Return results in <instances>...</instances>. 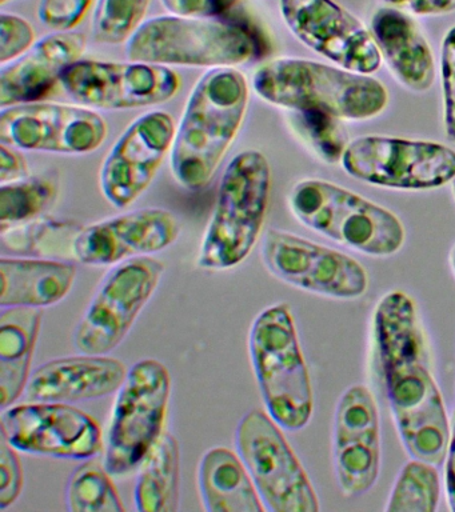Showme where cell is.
Here are the masks:
<instances>
[{
	"instance_id": "19",
	"label": "cell",
	"mask_w": 455,
	"mask_h": 512,
	"mask_svg": "<svg viewBox=\"0 0 455 512\" xmlns=\"http://www.w3.org/2000/svg\"><path fill=\"white\" fill-rule=\"evenodd\" d=\"M181 231L177 215L166 208H138L83 226L75 240L74 259L85 266L113 267L167 250Z\"/></svg>"
},
{
	"instance_id": "36",
	"label": "cell",
	"mask_w": 455,
	"mask_h": 512,
	"mask_svg": "<svg viewBox=\"0 0 455 512\" xmlns=\"http://www.w3.org/2000/svg\"><path fill=\"white\" fill-rule=\"evenodd\" d=\"M17 450L0 436V510L17 502L23 490V468Z\"/></svg>"
},
{
	"instance_id": "14",
	"label": "cell",
	"mask_w": 455,
	"mask_h": 512,
	"mask_svg": "<svg viewBox=\"0 0 455 512\" xmlns=\"http://www.w3.org/2000/svg\"><path fill=\"white\" fill-rule=\"evenodd\" d=\"M0 436L18 452L55 459H91L105 447L97 420L69 403L13 404L2 410Z\"/></svg>"
},
{
	"instance_id": "5",
	"label": "cell",
	"mask_w": 455,
	"mask_h": 512,
	"mask_svg": "<svg viewBox=\"0 0 455 512\" xmlns=\"http://www.w3.org/2000/svg\"><path fill=\"white\" fill-rule=\"evenodd\" d=\"M247 347L266 411L283 430H303L313 416L314 391L289 304H271L255 316Z\"/></svg>"
},
{
	"instance_id": "32",
	"label": "cell",
	"mask_w": 455,
	"mask_h": 512,
	"mask_svg": "<svg viewBox=\"0 0 455 512\" xmlns=\"http://www.w3.org/2000/svg\"><path fill=\"white\" fill-rule=\"evenodd\" d=\"M151 0H98L91 32L99 44L129 42L131 36L145 23Z\"/></svg>"
},
{
	"instance_id": "17",
	"label": "cell",
	"mask_w": 455,
	"mask_h": 512,
	"mask_svg": "<svg viewBox=\"0 0 455 512\" xmlns=\"http://www.w3.org/2000/svg\"><path fill=\"white\" fill-rule=\"evenodd\" d=\"M279 11L291 34L331 63L367 75L381 66L371 32L335 0H279Z\"/></svg>"
},
{
	"instance_id": "16",
	"label": "cell",
	"mask_w": 455,
	"mask_h": 512,
	"mask_svg": "<svg viewBox=\"0 0 455 512\" xmlns=\"http://www.w3.org/2000/svg\"><path fill=\"white\" fill-rule=\"evenodd\" d=\"M177 123L170 112L138 116L103 160L99 187L111 206L126 210L151 186L173 148Z\"/></svg>"
},
{
	"instance_id": "18",
	"label": "cell",
	"mask_w": 455,
	"mask_h": 512,
	"mask_svg": "<svg viewBox=\"0 0 455 512\" xmlns=\"http://www.w3.org/2000/svg\"><path fill=\"white\" fill-rule=\"evenodd\" d=\"M333 464L347 498L369 492L381 471V419L377 400L365 384H353L335 407Z\"/></svg>"
},
{
	"instance_id": "22",
	"label": "cell",
	"mask_w": 455,
	"mask_h": 512,
	"mask_svg": "<svg viewBox=\"0 0 455 512\" xmlns=\"http://www.w3.org/2000/svg\"><path fill=\"white\" fill-rule=\"evenodd\" d=\"M370 32L382 60L407 90L425 92L433 87V51L411 15L393 7L379 8L371 18Z\"/></svg>"
},
{
	"instance_id": "2",
	"label": "cell",
	"mask_w": 455,
	"mask_h": 512,
	"mask_svg": "<svg viewBox=\"0 0 455 512\" xmlns=\"http://www.w3.org/2000/svg\"><path fill=\"white\" fill-rule=\"evenodd\" d=\"M249 103V80L237 67L213 68L198 80L171 148V174L179 186H209L241 132Z\"/></svg>"
},
{
	"instance_id": "30",
	"label": "cell",
	"mask_w": 455,
	"mask_h": 512,
	"mask_svg": "<svg viewBox=\"0 0 455 512\" xmlns=\"http://www.w3.org/2000/svg\"><path fill=\"white\" fill-rule=\"evenodd\" d=\"M437 467L426 460L411 458L395 480L386 511H437L442 494L441 476Z\"/></svg>"
},
{
	"instance_id": "38",
	"label": "cell",
	"mask_w": 455,
	"mask_h": 512,
	"mask_svg": "<svg viewBox=\"0 0 455 512\" xmlns=\"http://www.w3.org/2000/svg\"><path fill=\"white\" fill-rule=\"evenodd\" d=\"M29 162L18 148L0 143V184L29 178Z\"/></svg>"
},
{
	"instance_id": "21",
	"label": "cell",
	"mask_w": 455,
	"mask_h": 512,
	"mask_svg": "<svg viewBox=\"0 0 455 512\" xmlns=\"http://www.w3.org/2000/svg\"><path fill=\"white\" fill-rule=\"evenodd\" d=\"M87 38L81 32L54 31L39 39L21 58L0 70V106L39 102L61 82L62 74L81 60Z\"/></svg>"
},
{
	"instance_id": "33",
	"label": "cell",
	"mask_w": 455,
	"mask_h": 512,
	"mask_svg": "<svg viewBox=\"0 0 455 512\" xmlns=\"http://www.w3.org/2000/svg\"><path fill=\"white\" fill-rule=\"evenodd\" d=\"M37 43L34 27L29 20L3 11L0 14V64L6 66L21 58Z\"/></svg>"
},
{
	"instance_id": "40",
	"label": "cell",
	"mask_w": 455,
	"mask_h": 512,
	"mask_svg": "<svg viewBox=\"0 0 455 512\" xmlns=\"http://www.w3.org/2000/svg\"><path fill=\"white\" fill-rule=\"evenodd\" d=\"M445 490L446 499L451 511H455V412L451 426L449 446L445 456Z\"/></svg>"
},
{
	"instance_id": "26",
	"label": "cell",
	"mask_w": 455,
	"mask_h": 512,
	"mask_svg": "<svg viewBox=\"0 0 455 512\" xmlns=\"http://www.w3.org/2000/svg\"><path fill=\"white\" fill-rule=\"evenodd\" d=\"M138 470L135 510L177 512L181 502V447L177 436L163 432Z\"/></svg>"
},
{
	"instance_id": "23",
	"label": "cell",
	"mask_w": 455,
	"mask_h": 512,
	"mask_svg": "<svg viewBox=\"0 0 455 512\" xmlns=\"http://www.w3.org/2000/svg\"><path fill=\"white\" fill-rule=\"evenodd\" d=\"M78 268L71 260L2 256L0 308H47L73 290Z\"/></svg>"
},
{
	"instance_id": "6",
	"label": "cell",
	"mask_w": 455,
	"mask_h": 512,
	"mask_svg": "<svg viewBox=\"0 0 455 512\" xmlns=\"http://www.w3.org/2000/svg\"><path fill=\"white\" fill-rule=\"evenodd\" d=\"M262 50L259 36L243 23L173 14L146 20L126 44L135 62L210 70L241 66Z\"/></svg>"
},
{
	"instance_id": "10",
	"label": "cell",
	"mask_w": 455,
	"mask_h": 512,
	"mask_svg": "<svg viewBox=\"0 0 455 512\" xmlns=\"http://www.w3.org/2000/svg\"><path fill=\"white\" fill-rule=\"evenodd\" d=\"M165 271V263L153 256L111 267L75 327V350L106 355L121 346L143 308L153 299Z\"/></svg>"
},
{
	"instance_id": "12",
	"label": "cell",
	"mask_w": 455,
	"mask_h": 512,
	"mask_svg": "<svg viewBox=\"0 0 455 512\" xmlns=\"http://www.w3.org/2000/svg\"><path fill=\"white\" fill-rule=\"evenodd\" d=\"M261 258L279 282L322 298L355 300L369 290V274L357 259L278 228L263 235Z\"/></svg>"
},
{
	"instance_id": "20",
	"label": "cell",
	"mask_w": 455,
	"mask_h": 512,
	"mask_svg": "<svg viewBox=\"0 0 455 512\" xmlns=\"http://www.w3.org/2000/svg\"><path fill=\"white\" fill-rule=\"evenodd\" d=\"M127 374L126 364L109 354L61 356L31 371L25 395L30 402H89L117 394Z\"/></svg>"
},
{
	"instance_id": "31",
	"label": "cell",
	"mask_w": 455,
	"mask_h": 512,
	"mask_svg": "<svg viewBox=\"0 0 455 512\" xmlns=\"http://www.w3.org/2000/svg\"><path fill=\"white\" fill-rule=\"evenodd\" d=\"M289 124L298 139L322 162H342L350 142L337 116L319 110L289 111Z\"/></svg>"
},
{
	"instance_id": "28",
	"label": "cell",
	"mask_w": 455,
	"mask_h": 512,
	"mask_svg": "<svg viewBox=\"0 0 455 512\" xmlns=\"http://www.w3.org/2000/svg\"><path fill=\"white\" fill-rule=\"evenodd\" d=\"M59 192L61 184L50 174L0 184V230L42 218L57 203Z\"/></svg>"
},
{
	"instance_id": "4",
	"label": "cell",
	"mask_w": 455,
	"mask_h": 512,
	"mask_svg": "<svg viewBox=\"0 0 455 512\" xmlns=\"http://www.w3.org/2000/svg\"><path fill=\"white\" fill-rule=\"evenodd\" d=\"M271 186L273 174L263 152L250 148L230 160L199 247V268L233 270L249 258L265 227Z\"/></svg>"
},
{
	"instance_id": "1",
	"label": "cell",
	"mask_w": 455,
	"mask_h": 512,
	"mask_svg": "<svg viewBox=\"0 0 455 512\" xmlns=\"http://www.w3.org/2000/svg\"><path fill=\"white\" fill-rule=\"evenodd\" d=\"M373 339L387 402L407 454L441 466L451 424L413 296L393 290L379 299Z\"/></svg>"
},
{
	"instance_id": "11",
	"label": "cell",
	"mask_w": 455,
	"mask_h": 512,
	"mask_svg": "<svg viewBox=\"0 0 455 512\" xmlns=\"http://www.w3.org/2000/svg\"><path fill=\"white\" fill-rule=\"evenodd\" d=\"M341 163L351 178L393 190H433L455 179V151L429 140L359 136Z\"/></svg>"
},
{
	"instance_id": "39",
	"label": "cell",
	"mask_w": 455,
	"mask_h": 512,
	"mask_svg": "<svg viewBox=\"0 0 455 512\" xmlns=\"http://www.w3.org/2000/svg\"><path fill=\"white\" fill-rule=\"evenodd\" d=\"M386 7L397 8L409 15L437 16L455 12V0H381Z\"/></svg>"
},
{
	"instance_id": "37",
	"label": "cell",
	"mask_w": 455,
	"mask_h": 512,
	"mask_svg": "<svg viewBox=\"0 0 455 512\" xmlns=\"http://www.w3.org/2000/svg\"><path fill=\"white\" fill-rule=\"evenodd\" d=\"M170 14L191 18H221L243 0H159Z\"/></svg>"
},
{
	"instance_id": "41",
	"label": "cell",
	"mask_w": 455,
	"mask_h": 512,
	"mask_svg": "<svg viewBox=\"0 0 455 512\" xmlns=\"http://www.w3.org/2000/svg\"><path fill=\"white\" fill-rule=\"evenodd\" d=\"M450 264H451V268H453V272L455 275V246L453 247V250H451Z\"/></svg>"
},
{
	"instance_id": "25",
	"label": "cell",
	"mask_w": 455,
	"mask_h": 512,
	"mask_svg": "<svg viewBox=\"0 0 455 512\" xmlns=\"http://www.w3.org/2000/svg\"><path fill=\"white\" fill-rule=\"evenodd\" d=\"M41 308L10 307L0 312V408L25 394L41 330Z\"/></svg>"
},
{
	"instance_id": "15",
	"label": "cell",
	"mask_w": 455,
	"mask_h": 512,
	"mask_svg": "<svg viewBox=\"0 0 455 512\" xmlns=\"http://www.w3.org/2000/svg\"><path fill=\"white\" fill-rule=\"evenodd\" d=\"M109 127L97 110L33 102L2 108L0 143L21 151L87 155L102 147Z\"/></svg>"
},
{
	"instance_id": "27",
	"label": "cell",
	"mask_w": 455,
	"mask_h": 512,
	"mask_svg": "<svg viewBox=\"0 0 455 512\" xmlns=\"http://www.w3.org/2000/svg\"><path fill=\"white\" fill-rule=\"evenodd\" d=\"M83 226L71 220L38 218L17 226L2 228L3 250L13 256L74 259V246Z\"/></svg>"
},
{
	"instance_id": "29",
	"label": "cell",
	"mask_w": 455,
	"mask_h": 512,
	"mask_svg": "<svg viewBox=\"0 0 455 512\" xmlns=\"http://www.w3.org/2000/svg\"><path fill=\"white\" fill-rule=\"evenodd\" d=\"M113 475L103 460L86 459L67 480L65 499L70 512H123L121 496L115 488Z\"/></svg>"
},
{
	"instance_id": "9",
	"label": "cell",
	"mask_w": 455,
	"mask_h": 512,
	"mask_svg": "<svg viewBox=\"0 0 455 512\" xmlns=\"http://www.w3.org/2000/svg\"><path fill=\"white\" fill-rule=\"evenodd\" d=\"M234 443L266 511L321 510L309 475L269 412L247 411L235 428Z\"/></svg>"
},
{
	"instance_id": "24",
	"label": "cell",
	"mask_w": 455,
	"mask_h": 512,
	"mask_svg": "<svg viewBox=\"0 0 455 512\" xmlns=\"http://www.w3.org/2000/svg\"><path fill=\"white\" fill-rule=\"evenodd\" d=\"M198 490L207 512H263L257 488L237 451L217 446L198 464Z\"/></svg>"
},
{
	"instance_id": "3",
	"label": "cell",
	"mask_w": 455,
	"mask_h": 512,
	"mask_svg": "<svg viewBox=\"0 0 455 512\" xmlns=\"http://www.w3.org/2000/svg\"><path fill=\"white\" fill-rule=\"evenodd\" d=\"M251 84L271 106L325 111L354 122L375 118L389 103V92L373 76L309 59L269 60L254 71Z\"/></svg>"
},
{
	"instance_id": "42",
	"label": "cell",
	"mask_w": 455,
	"mask_h": 512,
	"mask_svg": "<svg viewBox=\"0 0 455 512\" xmlns=\"http://www.w3.org/2000/svg\"><path fill=\"white\" fill-rule=\"evenodd\" d=\"M10 2H14V0H0V4H2V6H5V4Z\"/></svg>"
},
{
	"instance_id": "34",
	"label": "cell",
	"mask_w": 455,
	"mask_h": 512,
	"mask_svg": "<svg viewBox=\"0 0 455 512\" xmlns=\"http://www.w3.org/2000/svg\"><path fill=\"white\" fill-rule=\"evenodd\" d=\"M95 0H41L38 18L53 31L75 30Z\"/></svg>"
},
{
	"instance_id": "13",
	"label": "cell",
	"mask_w": 455,
	"mask_h": 512,
	"mask_svg": "<svg viewBox=\"0 0 455 512\" xmlns=\"http://www.w3.org/2000/svg\"><path fill=\"white\" fill-rule=\"evenodd\" d=\"M67 94L93 110L122 111L170 102L181 90L171 67L146 62L78 60L62 74Z\"/></svg>"
},
{
	"instance_id": "8",
	"label": "cell",
	"mask_w": 455,
	"mask_h": 512,
	"mask_svg": "<svg viewBox=\"0 0 455 512\" xmlns=\"http://www.w3.org/2000/svg\"><path fill=\"white\" fill-rule=\"evenodd\" d=\"M171 375L161 360H138L115 398L103 464L114 478L138 470L163 435Z\"/></svg>"
},
{
	"instance_id": "43",
	"label": "cell",
	"mask_w": 455,
	"mask_h": 512,
	"mask_svg": "<svg viewBox=\"0 0 455 512\" xmlns=\"http://www.w3.org/2000/svg\"><path fill=\"white\" fill-rule=\"evenodd\" d=\"M451 183H453V192H454V198H455V179Z\"/></svg>"
},
{
	"instance_id": "7",
	"label": "cell",
	"mask_w": 455,
	"mask_h": 512,
	"mask_svg": "<svg viewBox=\"0 0 455 512\" xmlns=\"http://www.w3.org/2000/svg\"><path fill=\"white\" fill-rule=\"evenodd\" d=\"M287 206L302 226L361 254L389 258L405 244V227L394 212L327 180H301Z\"/></svg>"
},
{
	"instance_id": "35",
	"label": "cell",
	"mask_w": 455,
	"mask_h": 512,
	"mask_svg": "<svg viewBox=\"0 0 455 512\" xmlns=\"http://www.w3.org/2000/svg\"><path fill=\"white\" fill-rule=\"evenodd\" d=\"M441 78L446 136L455 142V26L443 38Z\"/></svg>"
}]
</instances>
